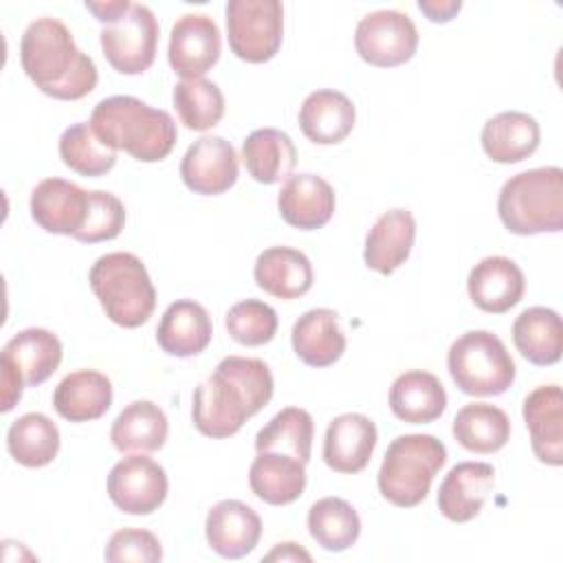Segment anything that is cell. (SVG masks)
<instances>
[{
	"instance_id": "cell-44",
	"label": "cell",
	"mask_w": 563,
	"mask_h": 563,
	"mask_svg": "<svg viewBox=\"0 0 563 563\" xmlns=\"http://www.w3.org/2000/svg\"><path fill=\"white\" fill-rule=\"evenodd\" d=\"M132 2L128 0H112V2H86V9L99 20L108 24H114L117 20H121L128 11H130Z\"/></svg>"
},
{
	"instance_id": "cell-19",
	"label": "cell",
	"mask_w": 563,
	"mask_h": 563,
	"mask_svg": "<svg viewBox=\"0 0 563 563\" xmlns=\"http://www.w3.org/2000/svg\"><path fill=\"white\" fill-rule=\"evenodd\" d=\"M334 205L332 185L308 172L290 176L277 196V209L284 222L301 231L325 227L334 213Z\"/></svg>"
},
{
	"instance_id": "cell-38",
	"label": "cell",
	"mask_w": 563,
	"mask_h": 563,
	"mask_svg": "<svg viewBox=\"0 0 563 563\" xmlns=\"http://www.w3.org/2000/svg\"><path fill=\"white\" fill-rule=\"evenodd\" d=\"M59 156L68 169L86 178L103 176L117 163V150L106 145L90 123H75L62 132Z\"/></svg>"
},
{
	"instance_id": "cell-40",
	"label": "cell",
	"mask_w": 563,
	"mask_h": 563,
	"mask_svg": "<svg viewBox=\"0 0 563 563\" xmlns=\"http://www.w3.org/2000/svg\"><path fill=\"white\" fill-rule=\"evenodd\" d=\"M224 325L235 343L257 347L275 336L277 312L260 299H242L229 308Z\"/></svg>"
},
{
	"instance_id": "cell-43",
	"label": "cell",
	"mask_w": 563,
	"mask_h": 563,
	"mask_svg": "<svg viewBox=\"0 0 563 563\" xmlns=\"http://www.w3.org/2000/svg\"><path fill=\"white\" fill-rule=\"evenodd\" d=\"M418 9L431 20V22H449L460 13L462 2L460 0H420Z\"/></svg>"
},
{
	"instance_id": "cell-17",
	"label": "cell",
	"mask_w": 563,
	"mask_h": 563,
	"mask_svg": "<svg viewBox=\"0 0 563 563\" xmlns=\"http://www.w3.org/2000/svg\"><path fill=\"white\" fill-rule=\"evenodd\" d=\"M466 290L479 310L504 314L521 301L526 279L521 268L510 257L490 255L471 268Z\"/></svg>"
},
{
	"instance_id": "cell-4",
	"label": "cell",
	"mask_w": 563,
	"mask_h": 563,
	"mask_svg": "<svg viewBox=\"0 0 563 563\" xmlns=\"http://www.w3.org/2000/svg\"><path fill=\"white\" fill-rule=\"evenodd\" d=\"M497 213L515 235L559 233L563 229L561 167H537L510 176L499 191Z\"/></svg>"
},
{
	"instance_id": "cell-24",
	"label": "cell",
	"mask_w": 563,
	"mask_h": 563,
	"mask_svg": "<svg viewBox=\"0 0 563 563\" xmlns=\"http://www.w3.org/2000/svg\"><path fill=\"white\" fill-rule=\"evenodd\" d=\"M356 108L352 99L339 90H314L299 108V128L303 136L317 145H336L354 128Z\"/></svg>"
},
{
	"instance_id": "cell-14",
	"label": "cell",
	"mask_w": 563,
	"mask_h": 563,
	"mask_svg": "<svg viewBox=\"0 0 563 563\" xmlns=\"http://www.w3.org/2000/svg\"><path fill=\"white\" fill-rule=\"evenodd\" d=\"M29 209L40 229L75 238L86 222L88 191L64 178H44L33 187Z\"/></svg>"
},
{
	"instance_id": "cell-10",
	"label": "cell",
	"mask_w": 563,
	"mask_h": 563,
	"mask_svg": "<svg viewBox=\"0 0 563 563\" xmlns=\"http://www.w3.org/2000/svg\"><path fill=\"white\" fill-rule=\"evenodd\" d=\"M354 46L363 62L378 68H394L413 57L418 29L407 13L391 9L372 11L358 20Z\"/></svg>"
},
{
	"instance_id": "cell-32",
	"label": "cell",
	"mask_w": 563,
	"mask_h": 563,
	"mask_svg": "<svg viewBox=\"0 0 563 563\" xmlns=\"http://www.w3.org/2000/svg\"><path fill=\"white\" fill-rule=\"evenodd\" d=\"M169 433L167 416L152 400L130 402L112 422L110 440L119 453H154Z\"/></svg>"
},
{
	"instance_id": "cell-45",
	"label": "cell",
	"mask_w": 563,
	"mask_h": 563,
	"mask_svg": "<svg viewBox=\"0 0 563 563\" xmlns=\"http://www.w3.org/2000/svg\"><path fill=\"white\" fill-rule=\"evenodd\" d=\"M264 561H312L310 552H306L299 543L286 541V543H277L266 556Z\"/></svg>"
},
{
	"instance_id": "cell-30",
	"label": "cell",
	"mask_w": 563,
	"mask_h": 563,
	"mask_svg": "<svg viewBox=\"0 0 563 563\" xmlns=\"http://www.w3.org/2000/svg\"><path fill=\"white\" fill-rule=\"evenodd\" d=\"M249 486L257 499L271 506H286L306 488V464L286 453L262 451L251 462Z\"/></svg>"
},
{
	"instance_id": "cell-25",
	"label": "cell",
	"mask_w": 563,
	"mask_h": 563,
	"mask_svg": "<svg viewBox=\"0 0 563 563\" xmlns=\"http://www.w3.org/2000/svg\"><path fill=\"white\" fill-rule=\"evenodd\" d=\"M62 354V341L51 330L26 328L7 341L0 363L11 365L26 387H37L59 367Z\"/></svg>"
},
{
	"instance_id": "cell-23",
	"label": "cell",
	"mask_w": 563,
	"mask_h": 563,
	"mask_svg": "<svg viewBox=\"0 0 563 563\" xmlns=\"http://www.w3.org/2000/svg\"><path fill=\"white\" fill-rule=\"evenodd\" d=\"M292 350L299 361L310 367L334 365L345 352V334L339 328V314L330 308H312L303 312L290 332Z\"/></svg>"
},
{
	"instance_id": "cell-26",
	"label": "cell",
	"mask_w": 563,
	"mask_h": 563,
	"mask_svg": "<svg viewBox=\"0 0 563 563\" xmlns=\"http://www.w3.org/2000/svg\"><path fill=\"white\" fill-rule=\"evenodd\" d=\"M112 405V383L97 369L66 374L55 391L53 407L68 422H90L101 418Z\"/></svg>"
},
{
	"instance_id": "cell-39",
	"label": "cell",
	"mask_w": 563,
	"mask_h": 563,
	"mask_svg": "<svg viewBox=\"0 0 563 563\" xmlns=\"http://www.w3.org/2000/svg\"><path fill=\"white\" fill-rule=\"evenodd\" d=\"M172 99L178 119L187 130H211L224 117V95L218 84L205 77L178 81L174 86Z\"/></svg>"
},
{
	"instance_id": "cell-6",
	"label": "cell",
	"mask_w": 563,
	"mask_h": 563,
	"mask_svg": "<svg viewBox=\"0 0 563 563\" xmlns=\"http://www.w3.org/2000/svg\"><path fill=\"white\" fill-rule=\"evenodd\" d=\"M446 462V446L429 433H407L391 440L378 468L380 495L398 506H418L438 471Z\"/></svg>"
},
{
	"instance_id": "cell-18",
	"label": "cell",
	"mask_w": 563,
	"mask_h": 563,
	"mask_svg": "<svg viewBox=\"0 0 563 563\" xmlns=\"http://www.w3.org/2000/svg\"><path fill=\"white\" fill-rule=\"evenodd\" d=\"M523 422L530 431L532 453L550 466L563 464V394L559 385H541L523 400Z\"/></svg>"
},
{
	"instance_id": "cell-28",
	"label": "cell",
	"mask_w": 563,
	"mask_h": 563,
	"mask_svg": "<svg viewBox=\"0 0 563 563\" xmlns=\"http://www.w3.org/2000/svg\"><path fill=\"white\" fill-rule=\"evenodd\" d=\"M541 130L534 117L519 110H508L490 117L482 128V147L495 163H519L532 156L539 147Z\"/></svg>"
},
{
	"instance_id": "cell-34",
	"label": "cell",
	"mask_w": 563,
	"mask_h": 563,
	"mask_svg": "<svg viewBox=\"0 0 563 563\" xmlns=\"http://www.w3.org/2000/svg\"><path fill=\"white\" fill-rule=\"evenodd\" d=\"M453 435L471 453H497L510 440V420L495 405L471 402L455 413Z\"/></svg>"
},
{
	"instance_id": "cell-35",
	"label": "cell",
	"mask_w": 563,
	"mask_h": 563,
	"mask_svg": "<svg viewBox=\"0 0 563 563\" xmlns=\"http://www.w3.org/2000/svg\"><path fill=\"white\" fill-rule=\"evenodd\" d=\"M7 449L26 468L46 466L57 457L59 429L44 413H24L9 427Z\"/></svg>"
},
{
	"instance_id": "cell-13",
	"label": "cell",
	"mask_w": 563,
	"mask_h": 563,
	"mask_svg": "<svg viewBox=\"0 0 563 563\" xmlns=\"http://www.w3.org/2000/svg\"><path fill=\"white\" fill-rule=\"evenodd\" d=\"M180 178L194 194L218 196L229 191L238 180V154L233 145L213 134L194 141L183 161Z\"/></svg>"
},
{
	"instance_id": "cell-22",
	"label": "cell",
	"mask_w": 563,
	"mask_h": 563,
	"mask_svg": "<svg viewBox=\"0 0 563 563\" xmlns=\"http://www.w3.org/2000/svg\"><path fill=\"white\" fill-rule=\"evenodd\" d=\"M413 240H416V220L411 211L400 207L389 209L367 231L363 260L367 268L380 275H391L398 266L407 262Z\"/></svg>"
},
{
	"instance_id": "cell-41",
	"label": "cell",
	"mask_w": 563,
	"mask_h": 563,
	"mask_svg": "<svg viewBox=\"0 0 563 563\" xmlns=\"http://www.w3.org/2000/svg\"><path fill=\"white\" fill-rule=\"evenodd\" d=\"M125 224V207L110 191H88V213L84 227L75 233L77 242L97 244L114 240Z\"/></svg>"
},
{
	"instance_id": "cell-9",
	"label": "cell",
	"mask_w": 563,
	"mask_h": 563,
	"mask_svg": "<svg viewBox=\"0 0 563 563\" xmlns=\"http://www.w3.org/2000/svg\"><path fill=\"white\" fill-rule=\"evenodd\" d=\"M108 64L121 75L145 73L156 57L158 22L150 7L132 4L130 11L99 33Z\"/></svg>"
},
{
	"instance_id": "cell-16",
	"label": "cell",
	"mask_w": 563,
	"mask_h": 563,
	"mask_svg": "<svg viewBox=\"0 0 563 563\" xmlns=\"http://www.w3.org/2000/svg\"><path fill=\"white\" fill-rule=\"evenodd\" d=\"M378 431L376 424L363 413L336 416L323 438V462L343 475L361 473L376 449Z\"/></svg>"
},
{
	"instance_id": "cell-8",
	"label": "cell",
	"mask_w": 563,
	"mask_h": 563,
	"mask_svg": "<svg viewBox=\"0 0 563 563\" xmlns=\"http://www.w3.org/2000/svg\"><path fill=\"white\" fill-rule=\"evenodd\" d=\"M229 46L249 64L273 59L284 40V7L279 0H229L224 7Z\"/></svg>"
},
{
	"instance_id": "cell-7",
	"label": "cell",
	"mask_w": 563,
	"mask_h": 563,
	"mask_svg": "<svg viewBox=\"0 0 563 563\" xmlns=\"http://www.w3.org/2000/svg\"><path fill=\"white\" fill-rule=\"evenodd\" d=\"M446 367L460 391L468 396H499L515 383V361L504 341L488 330H468L446 354Z\"/></svg>"
},
{
	"instance_id": "cell-15",
	"label": "cell",
	"mask_w": 563,
	"mask_h": 563,
	"mask_svg": "<svg viewBox=\"0 0 563 563\" xmlns=\"http://www.w3.org/2000/svg\"><path fill=\"white\" fill-rule=\"evenodd\" d=\"M205 537L216 554L242 559L255 550L262 537V519L244 501L222 499L207 512Z\"/></svg>"
},
{
	"instance_id": "cell-3",
	"label": "cell",
	"mask_w": 563,
	"mask_h": 563,
	"mask_svg": "<svg viewBox=\"0 0 563 563\" xmlns=\"http://www.w3.org/2000/svg\"><path fill=\"white\" fill-rule=\"evenodd\" d=\"M88 123L106 145L123 150L141 163L167 158L178 139V130L169 112L152 108L130 95L101 99Z\"/></svg>"
},
{
	"instance_id": "cell-21",
	"label": "cell",
	"mask_w": 563,
	"mask_h": 563,
	"mask_svg": "<svg viewBox=\"0 0 563 563\" xmlns=\"http://www.w3.org/2000/svg\"><path fill=\"white\" fill-rule=\"evenodd\" d=\"M213 336L211 317L194 299H178L167 306L156 328L158 347L178 358H189L200 354Z\"/></svg>"
},
{
	"instance_id": "cell-42",
	"label": "cell",
	"mask_w": 563,
	"mask_h": 563,
	"mask_svg": "<svg viewBox=\"0 0 563 563\" xmlns=\"http://www.w3.org/2000/svg\"><path fill=\"white\" fill-rule=\"evenodd\" d=\"M106 561L110 563H123V561H136V563H156L163 559L161 541L150 530L141 528H123L117 530L106 550Z\"/></svg>"
},
{
	"instance_id": "cell-36",
	"label": "cell",
	"mask_w": 563,
	"mask_h": 563,
	"mask_svg": "<svg viewBox=\"0 0 563 563\" xmlns=\"http://www.w3.org/2000/svg\"><path fill=\"white\" fill-rule=\"evenodd\" d=\"M308 532L328 552H343L358 541L361 517L341 497H323L308 510Z\"/></svg>"
},
{
	"instance_id": "cell-29",
	"label": "cell",
	"mask_w": 563,
	"mask_h": 563,
	"mask_svg": "<svg viewBox=\"0 0 563 563\" xmlns=\"http://www.w3.org/2000/svg\"><path fill=\"white\" fill-rule=\"evenodd\" d=\"M389 407L402 422L427 424L444 413L446 391L435 374L411 369L391 383Z\"/></svg>"
},
{
	"instance_id": "cell-12",
	"label": "cell",
	"mask_w": 563,
	"mask_h": 563,
	"mask_svg": "<svg viewBox=\"0 0 563 563\" xmlns=\"http://www.w3.org/2000/svg\"><path fill=\"white\" fill-rule=\"evenodd\" d=\"M220 48L218 24L205 13H185L172 26L167 59L178 77L200 79L220 59Z\"/></svg>"
},
{
	"instance_id": "cell-20",
	"label": "cell",
	"mask_w": 563,
	"mask_h": 563,
	"mask_svg": "<svg viewBox=\"0 0 563 563\" xmlns=\"http://www.w3.org/2000/svg\"><path fill=\"white\" fill-rule=\"evenodd\" d=\"M495 484V468L488 462H460L440 484L438 508L455 523H466L479 515Z\"/></svg>"
},
{
	"instance_id": "cell-33",
	"label": "cell",
	"mask_w": 563,
	"mask_h": 563,
	"mask_svg": "<svg viewBox=\"0 0 563 563\" xmlns=\"http://www.w3.org/2000/svg\"><path fill=\"white\" fill-rule=\"evenodd\" d=\"M512 341L519 354L532 365H554L563 350V323L556 310L532 306L512 323Z\"/></svg>"
},
{
	"instance_id": "cell-11",
	"label": "cell",
	"mask_w": 563,
	"mask_h": 563,
	"mask_svg": "<svg viewBox=\"0 0 563 563\" xmlns=\"http://www.w3.org/2000/svg\"><path fill=\"white\" fill-rule=\"evenodd\" d=\"M167 488L165 468L143 453L119 460L108 475V495L128 515L154 512L165 501Z\"/></svg>"
},
{
	"instance_id": "cell-1",
	"label": "cell",
	"mask_w": 563,
	"mask_h": 563,
	"mask_svg": "<svg viewBox=\"0 0 563 563\" xmlns=\"http://www.w3.org/2000/svg\"><path fill=\"white\" fill-rule=\"evenodd\" d=\"M273 398V374L260 358L227 356L194 391L191 420L207 438L235 435Z\"/></svg>"
},
{
	"instance_id": "cell-27",
	"label": "cell",
	"mask_w": 563,
	"mask_h": 563,
	"mask_svg": "<svg viewBox=\"0 0 563 563\" xmlns=\"http://www.w3.org/2000/svg\"><path fill=\"white\" fill-rule=\"evenodd\" d=\"M255 284L277 297V299H297L312 288V264L310 260L290 246H271L262 251L253 266Z\"/></svg>"
},
{
	"instance_id": "cell-2",
	"label": "cell",
	"mask_w": 563,
	"mask_h": 563,
	"mask_svg": "<svg viewBox=\"0 0 563 563\" xmlns=\"http://www.w3.org/2000/svg\"><path fill=\"white\" fill-rule=\"evenodd\" d=\"M20 64L44 95L59 101L84 99L99 79L92 57L77 48L73 33L57 18H37L26 26Z\"/></svg>"
},
{
	"instance_id": "cell-37",
	"label": "cell",
	"mask_w": 563,
	"mask_h": 563,
	"mask_svg": "<svg viewBox=\"0 0 563 563\" xmlns=\"http://www.w3.org/2000/svg\"><path fill=\"white\" fill-rule=\"evenodd\" d=\"M314 422L312 416L301 407H286L275 413L255 435V451L286 453L303 464L310 462Z\"/></svg>"
},
{
	"instance_id": "cell-31",
	"label": "cell",
	"mask_w": 563,
	"mask_h": 563,
	"mask_svg": "<svg viewBox=\"0 0 563 563\" xmlns=\"http://www.w3.org/2000/svg\"><path fill=\"white\" fill-rule=\"evenodd\" d=\"M242 163L253 180L275 185L292 176L297 150L286 132L277 128H260L244 139Z\"/></svg>"
},
{
	"instance_id": "cell-5",
	"label": "cell",
	"mask_w": 563,
	"mask_h": 563,
	"mask_svg": "<svg viewBox=\"0 0 563 563\" xmlns=\"http://www.w3.org/2000/svg\"><path fill=\"white\" fill-rule=\"evenodd\" d=\"M90 288L106 317L121 328L143 325L156 308V290L145 264L125 251L101 255L90 273Z\"/></svg>"
}]
</instances>
